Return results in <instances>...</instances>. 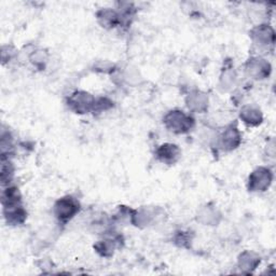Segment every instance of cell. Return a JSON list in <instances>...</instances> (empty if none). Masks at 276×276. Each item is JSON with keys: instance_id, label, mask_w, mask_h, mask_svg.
I'll use <instances>...</instances> for the list:
<instances>
[{"instance_id": "6da1fadb", "label": "cell", "mask_w": 276, "mask_h": 276, "mask_svg": "<svg viewBox=\"0 0 276 276\" xmlns=\"http://www.w3.org/2000/svg\"><path fill=\"white\" fill-rule=\"evenodd\" d=\"M75 207H77V205L72 200H62L56 206L58 217L62 219L70 218L75 213Z\"/></svg>"}]
</instances>
